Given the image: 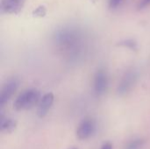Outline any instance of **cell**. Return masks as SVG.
<instances>
[{
  "label": "cell",
  "instance_id": "cell-13",
  "mask_svg": "<svg viewBox=\"0 0 150 149\" xmlns=\"http://www.w3.org/2000/svg\"><path fill=\"white\" fill-rule=\"evenodd\" d=\"M101 149H112V145L110 143V142H105L103 146Z\"/></svg>",
  "mask_w": 150,
  "mask_h": 149
},
{
  "label": "cell",
  "instance_id": "cell-1",
  "mask_svg": "<svg viewBox=\"0 0 150 149\" xmlns=\"http://www.w3.org/2000/svg\"><path fill=\"white\" fill-rule=\"evenodd\" d=\"M40 98L41 94L39 90L34 88L26 89L17 97L13 107L16 111H27L38 105Z\"/></svg>",
  "mask_w": 150,
  "mask_h": 149
},
{
  "label": "cell",
  "instance_id": "cell-7",
  "mask_svg": "<svg viewBox=\"0 0 150 149\" xmlns=\"http://www.w3.org/2000/svg\"><path fill=\"white\" fill-rule=\"evenodd\" d=\"M54 96L52 92H47L41 97L37 108V115L40 118H44L47 114L54 104Z\"/></svg>",
  "mask_w": 150,
  "mask_h": 149
},
{
  "label": "cell",
  "instance_id": "cell-4",
  "mask_svg": "<svg viewBox=\"0 0 150 149\" xmlns=\"http://www.w3.org/2000/svg\"><path fill=\"white\" fill-rule=\"evenodd\" d=\"M97 131V122L91 118L83 119L76 128V136L79 140H87Z\"/></svg>",
  "mask_w": 150,
  "mask_h": 149
},
{
  "label": "cell",
  "instance_id": "cell-5",
  "mask_svg": "<svg viewBox=\"0 0 150 149\" xmlns=\"http://www.w3.org/2000/svg\"><path fill=\"white\" fill-rule=\"evenodd\" d=\"M108 76L104 68H99L97 70L93 80V90L94 93L98 97L103 96L108 88Z\"/></svg>",
  "mask_w": 150,
  "mask_h": 149
},
{
  "label": "cell",
  "instance_id": "cell-11",
  "mask_svg": "<svg viewBox=\"0 0 150 149\" xmlns=\"http://www.w3.org/2000/svg\"><path fill=\"white\" fill-rule=\"evenodd\" d=\"M124 0H108V7L110 10H116L121 6Z\"/></svg>",
  "mask_w": 150,
  "mask_h": 149
},
{
  "label": "cell",
  "instance_id": "cell-8",
  "mask_svg": "<svg viewBox=\"0 0 150 149\" xmlns=\"http://www.w3.org/2000/svg\"><path fill=\"white\" fill-rule=\"evenodd\" d=\"M17 126V122L9 118L4 117L3 115L0 116V131L2 133H11Z\"/></svg>",
  "mask_w": 150,
  "mask_h": 149
},
{
  "label": "cell",
  "instance_id": "cell-9",
  "mask_svg": "<svg viewBox=\"0 0 150 149\" xmlns=\"http://www.w3.org/2000/svg\"><path fill=\"white\" fill-rule=\"evenodd\" d=\"M119 46L124 47H127L129 49L132 50H136L138 48V44L135 40H132V39H127V40H123L119 42L118 44Z\"/></svg>",
  "mask_w": 150,
  "mask_h": 149
},
{
  "label": "cell",
  "instance_id": "cell-12",
  "mask_svg": "<svg viewBox=\"0 0 150 149\" xmlns=\"http://www.w3.org/2000/svg\"><path fill=\"white\" fill-rule=\"evenodd\" d=\"M150 5V0H140V2L137 4V10L142 11L146 9Z\"/></svg>",
  "mask_w": 150,
  "mask_h": 149
},
{
  "label": "cell",
  "instance_id": "cell-10",
  "mask_svg": "<svg viewBox=\"0 0 150 149\" xmlns=\"http://www.w3.org/2000/svg\"><path fill=\"white\" fill-rule=\"evenodd\" d=\"M144 144V141L142 139H136L129 143L125 147V149H142Z\"/></svg>",
  "mask_w": 150,
  "mask_h": 149
},
{
  "label": "cell",
  "instance_id": "cell-2",
  "mask_svg": "<svg viewBox=\"0 0 150 149\" xmlns=\"http://www.w3.org/2000/svg\"><path fill=\"white\" fill-rule=\"evenodd\" d=\"M138 79V71L135 68H128L124 75L122 76L118 88H117V92L119 95L123 96L128 93L134 86L135 85L136 82Z\"/></svg>",
  "mask_w": 150,
  "mask_h": 149
},
{
  "label": "cell",
  "instance_id": "cell-14",
  "mask_svg": "<svg viewBox=\"0 0 150 149\" xmlns=\"http://www.w3.org/2000/svg\"><path fill=\"white\" fill-rule=\"evenodd\" d=\"M70 149H78V148H70Z\"/></svg>",
  "mask_w": 150,
  "mask_h": 149
},
{
  "label": "cell",
  "instance_id": "cell-3",
  "mask_svg": "<svg viewBox=\"0 0 150 149\" xmlns=\"http://www.w3.org/2000/svg\"><path fill=\"white\" fill-rule=\"evenodd\" d=\"M20 84V80L16 77H11L5 81L3 84L0 90V107H4L5 104H7L11 98L13 97L15 92L18 90Z\"/></svg>",
  "mask_w": 150,
  "mask_h": 149
},
{
  "label": "cell",
  "instance_id": "cell-6",
  "mask_svg": "<svg viewBox=\"0 0 150 149\" xmlns=\"http://www.w3.org/2000/svg\"><path fill=\"white\" fill-rule=\"evenodd\" d=\"M26 0H0L2 14H18L23 9Z\"/></svg>",
  "mask_w": 150,
  "mask_h": 149
}]
</instances>
